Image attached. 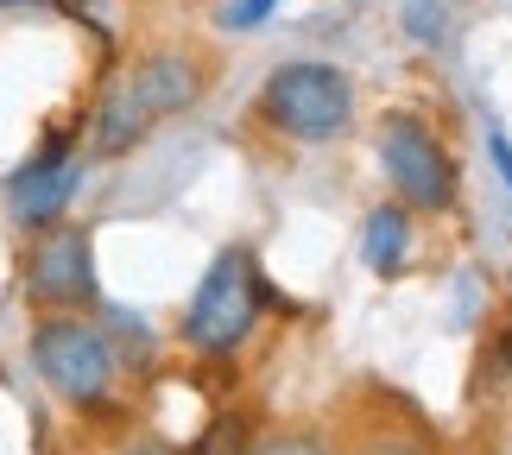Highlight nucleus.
<instances>
[{"instance_id": "obj_9", "label": "nucleus", "mask_w": 512, "mask_h": 455, "mask_svg": "<svg viewBox=\"0 0 512 455\" xmlns=\"http://www.w3.org/2000/svg\"><path fill=\"white\" fill-rule=\"evenodd\" d=\"M253 455H336L329 443H317V437H272V443H260Z\"/></svg>"}, {"instance_id": "obj_2", "label": "nucleus", "mask_w": 512, "mask_h": 455, "mask_svg": "<svg viewBox=\"0 0 512 455\" xmlns=\"http://www.w3.org/2000/svg\"><path fill=\"white\" fill-rule=\"evenodd\" d=\"M260 108L279 133H291V140H304V146H323L354 121V83L336 64H310L304 57V64H279L266 76Z\"/></svg>"}, {"instance_id": "obj_3", "label": "nucleus", "mask_w": 512, "mask_h": 455, "mask_svg": "<svg viewBox=\"0 0 512 455\" xmlns=\"http://www.w3.org/2000/svg\"><path fill=\"white\" fill-rule=\"evenodd\" d=\"M260 323V272L241 247L215 253V266L203 272L196 298L184 310V342L196 354H234Z\"/></svg>"}, {"instance_id": "obj_8", "label": "nucleus", "mask_w": 512, "mask_h": 455, "mask_svg": "<svg viewBox=\"0 0 512 455\" xmlns=\"http://www.w3.org/2000/svg\"><path fill=\"white\" fill-rule=\"evenodd\" d=\"M405 253H411V222H405V209H373V215H367V234H361L367 272L392 279V272L405 266Z\"/></svg>"}, {"instance_id": "obj_1", "label": "nucleus", "mask_w": 512, "mask_h": 455, "mask_svg": "<svg viewBox=\"0 0 512 455\" xmlns=\"http://www.w3.org/2000/svg\"><path fill=\"white\" fill-rule=\"evenodd\" d=\"M196 95H203V64H196V57H184V51H146L140 64H127L102 89V102H95V121H89L95 158L133 152L159 121L184 114Z\"/></svg>"}, {"instance_id": "obj_6", "label": "nucleus", "mask_w": 512, "mask_h": 455, "mask_svg": "<svg viewBox=\"0 0 512 455\" xmlns=\"http://www.w3.org/2000/svg\"><path fill=\"white\" fill-rule=\"evenodd\" d=\"M26 298L45 310H83L95 304V247L89 228L51 222L26 253Z\"/></svg>"}, {"instance_id": "obj_10", "label": "nucleus", "mask_w": 512, "mask_h": 455, "mask_svg": "<svg viewBox=\"0 0 512 455\" xmlns=\"http://www.w3.org/2000/svg\"><path fill=\"white\" fill-rule=\"evenodd\" d=\"M411 32H418L424 45H437V38H443V7H437V0H418V7H411Z\"/></svg>"}, {"instance_id": "obj_12", "label": "nucleus", "mask_w": 512, "mask_h": 455, "mask_svg": "<svg viewBox=\"0 0 512 455\" xmlns=\"http://www.w3.org/2000/svg\"><path fill=\"white\" fill-rule=\"evenodd\" d=\"M272 7H279V0H234V7H228V26H260V19H272Z\"/></svg>"}, {"instance_id": "obj_5", "label": "nucleus", "mask_w": 512, "mask_h": 455, "mask_svg": "<svg viewBox=\"0 0 512 455\" xmlns=\"http://www.w3.org/2000/svg\"><path fill=\"white\" fill-rule=\"evenodd\" d=\"M380 165L399 184V196L411 209H449L456 203V158L437 146L418 114H386L380 127Z\"/></svg>"}, {"instance_id": "obj_11", "label": "nucleus", "mask_w": 512, "mask_h": 455, "mask_svg": "<svg viewBox=\"0 0 512 455\" xmlns=\"http://www.w3.org/2000/svg\"><path fill=\"white\" fill-rule=\"evenodd\" d=\"M361 455H430V443L424 437H392V430H386V437H373Z\"/></svg>"}, {"instance_id": "obj_7", "label": "nucleus", "mask_w": 512, "mask_h": 455, "mask_svg": "<svg viewBox=\"0 0 512 455\" xmlns=\"http://www.w3.org/2000/svg\"><path fill=\"white\" fill-rule=\"evenodd\" d=\"M76 184H83V158H76L70 140H51L38 158H26V165L13 171V184H7L13 222H19V228H51L57 215L70 209Z\"/></svg>"}, {"instance_id": "obj_4", "label": "nucleus", "mask_w": 512, "mask_h": 455, "mask_svg": "<svg viewBox=\"0 0 512 455\" xmlns=\"http://www.w3.org/2000/svg\"><path fill=\"white\" fill-rule=\"evenodd\" d=\"M32 367L57 399L70 405H102L108 386H114V354H108V335L83 323V316L57 310L32 329Z\"/></svg>"}, {"instance_id": "obj_13", "label": "nucleus", "mask_w": 512, "mask_h": 455, "mask_svg": "<svg viewBox=\"0 0 512 455\" xmlns=\"http://www.w3.org/2000/svg\"><path fill=\"white\" fill-rule=\"evenodd\" d=\"M487 152H494V165H500V177H506V190H512V140L500 127H487Z\"/></svg>"}]
</instances>
